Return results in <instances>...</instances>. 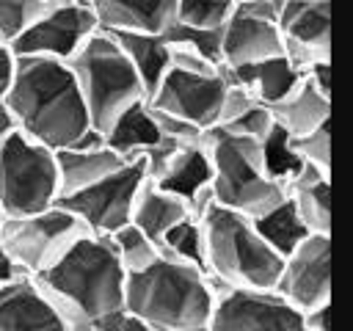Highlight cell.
Returning a JSON list of instances; mask_svg holds the SVG:
<instances>
[{
	"instance_id": "6da1fadb",
	"label": "cell",
	"mask_w": 353,
	"mask_h": 331,
	"mask_svg": "<svg viewBox=\"0 0 353 331\" xmlns=\"http://www.w3.org/2000/svg\"><path fill=\"white\" fill-rule=\"evenodd\" d=\"M3 102L17 130L52 152L99 138L91 127L77 80L63 61L14 55V72Z\"/></svg>"
},
{
	"instance_id": "7a4b0ae2",
	"label": "cell",
	"mask_w": 353,
	"mask_h": 331,
	"mask_svg": "<svg viewBox=\"0 0 353 331\" xmlns=\"http://www.w3.org/2000/svg\"><path fill=\"white\" fill-rule=\"evenodd\" d=\"M33 279L61 312L66 331H94L99 320L124 309L127 270L119 265L108 234L83 232Z\"/></svg>"
},
{
	"instance_id": "3957f363",
	"label": "cell",
	"mask_w": 353,
	"mask_h": 331,
	"mask_svg": "<svg viewBox=\"0 0 353 331\" xmlns=\"http://www.w3.org/2000/svg\"><path fill=\"white\" fill-rule=\"evenodd\" d=\"M215 295L207 270L160 254L149 268L127 273L124 312L154 331H207Z\"/></svg>"
},
{
	"instance_id": "277c9868",
	"label": "cell",
	"mask_w": 353,
	"mask_h": 331,
	"mask_svg": "<svg viewBox=\"0 0 353 331\" xmlns=\"http://www.w3.org/2000/svg\"><path fill=\"white\" fill-rule=\"evenodd\" d=\"M207 157L215 204L256 218L284 199V179L270 171L265 141L212 127L207 130Z\"/></svg>"
},
{
	"instance_id": "5b68a950",
	"label": "cell",
	"mask_w": 353,
	"mask_h": 331,
	"mask_svg": "<svg viewBox=\"0 0 353 331\" xmlns=\"http://www.w3.org/2000/svg\"><path fill=\"white\" fill-rule=\"evenodd\" d=\"M204 268L221 287L273 290L281 257L259 237L251 218L212 204L201 218Z\"/></svg>"
},
{
	"instance_id": "8992f818",
	"label": "cell",
	"mask_w": 353,
	"mask_h": 331,
	"mask_svg": "<svg viewBox=\"0 0 353 331\" xmlns=\"http://www.w3.org/2000/svg\"><path fill=\"white\" fill-rule=\"evenodd\" d=\"M83 94L94 132H105L119 113L146 99L143 83L108 30L91 33L66 61Z\"/></svg>"
},
{
	"instance_id": "52a82bcc",
	"label": "cell",
	"mask_w": 353,
	"mask_h": 331,
	"mask_svg": "<svg viewBox=\"0 0 353 331\" xmlns=\"http://www.w3.org/2000/svg\"><path fill=\"white\" fill-rule=\"evenodd\" d=\"M61 199L55 152L17 132L0 149V212L3 218L52 207Z\"/></svg>"
},
{
	"instance_id": "ba28073f",
	"label": "cell",
	"mask_w": 353,
	"mask_h": 331,
	"mask_svg": "<svg viewBox=\"0 0 353 331\" xmlns=\"http://www.w3.org/2000/svg\"><path fill=\"white\" fill-rule=\"evenodd\" d=\"M83 232V221L72 215L63 204H52L39 212L3 218L0 229V245L11 254V259L28 273L39 276L44 268H50Z\"/></svg>"
},
{
	"instance_id": "9c48e42d",
	"label": "cell",
	"mask_w": 353,
	"mask_h": 331,
	"mask_svg": "<svg viewBox=\"0 0 353 331\" xmlns=\"http://www.w3.org/2000/svg\"><path fill=\"white\" fill-rule=\"evenodd\" d=\"M146 182V166L143 157H127L124 166L110 171L108 177L97 179L94 185L66 193L58 199L72 215L83 221V226L94 234H110L119 226H124L132 215V204Z\"/></svg>"
},
{
	"instance_id": "30bf717a",
	"label": "cell",
	"mask_w": 353,
	"mask_h": 331,
	"mask_svg": "<svg viewBox=\"0 0 353 331\" xmlns=\"http://www.w3.org/2000/svg\"><path fill=\"white\" fill-rule=\"evenodd\" d=\"M207 331H309L303 312L276 290L221 287Z\"/></svg>"
},
{
	"instance_id": "8fae6325",
	"label": "cell",
	"mask_w": 353,
	"mask_h": 331,
	"mask_svg": "<svg viewBox=\"0 0 353 331\" xmlns=\"http://www.w3.org/2000/svg\"><path fill=\"white\" fill-rule=\"evenodd\" d=\"M273 290L301 312L331 303V234H309L284 254Z\"/></svg>"
},
{
	"instance_id": "7c38bea8",
	"label": "cell",
	"mask_w": 353,
	"mask_h": 331,
	"mask_svg": "<svg viewBox=\"0 0 353 331\" xmlns=\"http://www.w3.org/2000/svg\"><path fill=\"white\" fill-rule=\"evenodd\" d=\"M281 33L276 25V0L234 3L221 25V63L226 69L281 55Z\"/></svg>"
},
{
	"instance_id": "4fadbf2b",
	"label": "cell",
	"mask_w": 353,
	"mask_h": 331,
	"mask_svg": "<svg viewBox=\"0 0 353 331\" xmlns=\"http://www.w3.org/2000/svg\"><path fill=\"white\" fill-rule=\"evenodd\" d=\"M226 86L229 77L223 69L218 74H193L182 69H168L160 86L149 94V105L163 113L179 116L201 130H212L218 124Z\"/></svg>"
},
{
	"instance_id": "5bb4252c",
	"label": "cell",
	"mask_w": 353,
	"mask_h": 331,
	"mask_svg": "<svg viewBox=\"0 0 353 331\" xmlns=\"http://www.w3.org/2000/svg\"><path fill=\"white\" fill-rule=\"evenodd\" d=\"M276 25L284 55L301 72L331 61V0H276Z\"/></svg>"
},
{
	"instance_id": "9a60e30c",
	"label": "cell",
	"mask_w": 353,
	"mask_h": 331,
	"mask_svg": "<svg viewBox=\"0 0 353 331\" xmlns=\"http://www.w3.org/2000/svg\"><path fill=\"white\" fill-rule=\"evenodd\" d=\"M99 25L85 3L63 6V8H47L14 44V55H33V58H55L69 61L80 44L97 33Z\"/></svg>"
},
{
	"instance_id": "2e32d148",
	"label": "cell",
	"mask_w": 353,
	"mask_h": 331,
	"mask_svg": "<svg viewBox=\"0 0 353 331\" xmlns=\"http://www.w3.org/2000/svg\"><path fill=\"white\" fill-rule=\"evenodd\" d=\"M0 331H66L55 303L33 276L0 284Z\"/></svg>"
},
{
	"instance_id": "e0dca14e",
	"label": "cell",
	"mask_w": 353,
	"mask_h": 331,
	"mask_svg": "<svg viewBox=\"0 0 353 331\" xmlns=\"http://www.w3.org/2000/svg\"><path fill=\"white\" fill-rule=\"evenodd\" d=\"M99 30L163 33L176 19V0H85Z\"/></svg>"
},
{
	"instance_id": "ac0fdd59",
	"label": "cell",
	"mask_w": 353,
	"mask_h": 331,
	"mask_svg": "<svg viewBox=\"0 0 353 331\" xmlns=\"http://www.w3.org/2000/svg\"><path fill=\"white\" fill-rule=\"evenodd\" d=\"M124 154H119L116 149H110L102 135L77 146H66L55 152V168H58V188L61 196L83 190L88 185H94L97 179L108 177L110 171H116L119 166H124Z\"/></svg>"
},
{
	"instance_id": "d6986e66",
	"label": "cell",
	"mask_w": 353,
	"mask_h": 331,
	"mask_svg": "<svg viewBox=\"0 0 353 331\" xmlns=\"http://www.w3.org/2000/svg\"><path fill=\"white\" fill-rule=\"evenodd\" d=\"M331 174L309 166H295L284 177V196L312 234H331Z\"/></svg>"
},
{
	"instance_id": "ffe728a7",
	"label": "cell",
	"mask_w": 353,
	"mask_h": 331,
	"mask_svg": "<svg viewBox=\"0 0 353 331\" xmlns=\"http://www.w3.org/2000/svg\"><path fill=\"white\" fill-rule=\"evenodd\" d=\"M226 77L243 88H248L256 102L262 105H276L281 102L298 83H301V69L281 52L273 58H262V61H251V63H240L226 69Z\"/></svg>"
},
{
	"instance_id": "44dd1931",
	"label": "cell",
	"mask_w": 353,
	"mask_h": 331,
	"mask_svg": "<svg viewBox=\"0 0 353 331\" xmlns=\"http://www.w3.org/2000/svg\"><path fill=\"white\" fill-rule=\"evenodd\" d=\"M268 108L273 113L276 130L284 138L312 132V130H317V127L331 121V97L317 91L303 74H301V83L281 102L268 105Z\"/></svg>"
},
{
	"instance_id": "7402d4cb",
	"label": "cell",
	"mask_w": 353,
	"mask_h": 331,
	"mask_svg": "<svg viewBox=\"0 0 353 331\" xmlns=\"http://www.w3.org/2000/svg\"><path fill=\"white\" fill-rule=\"evenodd\" d=\"M188 215H190V210H188V199L185 196H179V193H174V190H168V188L154 185V182L146 179L143 188H141V193H138V199H135V204H132L130 221L138 229H143L160 245L163 234L174 223H179L182 218H188Z\"/></svg>"
},
{
	"instance_id": "603a6c76",
	"label": "cell",
	"mask_w": 353,
	"mask_h": 331,
	"mask_svg": "<svg viewBox=\"0 0 353 331\" xmlns=\"http://www.w3.org/2000/svg\"><path fill=\"white\" fill-rule=\"evenodd\" d=\"M110 36L116 39L121 52L127 55V61L138 72L143 91H146V99H149V94L160 86V80L171 69L168 41L163 39V33H110Z\"/></svg>"
},
{
	"instance_id": "cb8c5ba5",
	"label": "cell",
	"mask_w": 353,
	"mask_h": 331,
	"mask_svg": "<svg viewBox=\"0 0 353 331\" xmlns=\"http://www.w3.org/2000/svg\"><path fill=\"white\" fill-rule=\"evenodd\" d=\"M157 124L149 108V99H141L130 105L124 113L116 116V121L102 132V141L116 149L124 157H138L143 154L152 143H157Z\"/></svg>"
},
{
	"instance_id": "d4e9b609",
	"label": "cell",
	"mask_w": 353,
	"mask_h": 331,
	"mask_svg": "<svg viewBox=\"0 0 353 331\" xmlns=\"http://www.w3.org/2000/svg\"><path fill=\"white\" fill-rule=\"evenodd\" d=\"M254 229L259 232V237L279 254H290L303 237H309L312 232L306 229V223L301 221V215L295 212V207L290 204V199L284 196L279 204H273L270 210H265L262 215L251 218Z\"/></svg>"
},
{
	"instance_id": "484cf974",
	"label": "cell",
	"mask_w": 353,
	"mask_h": 331,
	"mask_svg": "<svg viewBox=\"0 0 353 331\" xmlns=\"http://www.w3.org/2000/svg\"><path fill=\"white\" fill-rule=\"evenodd\" d=\"M154 185H163V188L179 193V196H185V199H190L199 188L210 185L207 135H204V143H199V146H188V149L176 157V163L163 174V179L154 182Z\"/></svg>"
},
{
	"instance_id": "4316f807",
	"label": "cell",
	"mask_w": 353,
	"mask_h": 331,
	"mask_svg": "<svg viewBox=\"0 0 353 331\" xmlns=\"http://www.w3.org/2000/svg\"><path fill=\"white\" fill-rule=\"evenodd\" d=\"M108 240L113 245V254H116L119 265L127 273H138V270L149 268L160 257V245L143 229H138L132 221H127L124 226H119L116 232H110Z\"/></svg>"
},
{
	"instance_id": "83f0119b",
	"label": "cell",
	"mask_w": 353,
	"mask_h": 331,
	"mask_svg": "<svg viewBox=\"0 0 353 331\" xmlns=\"http://www.w3.org/2000/svg\"><path fill=\"white\" fill-rule=\"evenodd\" d=\"M160 254H168L174 259H182V262H190L201 270L204 268V232H201V221L196 218H182L179 223H174L163 240H160Z\"/></svg>"
},
{
	"instance_id": "f1b7e54d",
	"label": "cell",
	"mask_w": 353,
	"mask_h": 331,
	"mask_svg": "<svg viewBox=\"0 0 353 331\" xmlns=\"http://www.w3.org/2000/svg\"><path fill=\"white\" fill-rule=\"evenodd\" d=\"M284 149L298 166H309L323 174H331V121L312 132L284 138Z\"/></svg>"
},
{
	"instance_id": "f546056e",
	"label": "cell",
	"mask_w": 353,
	"mask_h": 331,
	"mask_svg": "<svg viewBox=\"0 0 353 331\" xmlns=\"http://www.w3.org/2000/svg\"><path fill=\"white\" fill-rule=\"evenodd\" d=\"M44 11V0H0V41L11 47Z\"/></svg>"
},
{
	"instance_id": "4dcf8cb0",
	"label": "cell",
	"mask_w": 353,
	"mask_h": 331,
	"mask_svg": "<svg viewBox=\"0 0 353 331\" xmlns=\"http://www.w3.org/2000/svg\"><path fill=\"white\" fill-rule=\"evenodd\" d=\"M232 6L234 3H229V0H176V19L174 22L188 25V28L215 30L226 22Z\"/></svg>"
},
{
	"instance_id": "1f68e13d",
	"label": "cell",
	"mask_w": 353,
	"mask_h": 331,
	"mask_svg": "<svg viewBox=\"0 0 353 331\" xmlns=\"http://www.w3.org/2000/svg\"><path fill=\"white\" fill-rule=\"evenodd\" d=\"M163 36H165L168 44L190 47V50L207 55L210 61L221 63V28H215V30H204V28H188V25L171 22V25L163 30ZM221 66H223V63H221Z\"/></svg>"
},
{
	"instance_id": "d6a6232c",
	"label": "cell",
	"mask_w": 353,
	"mask_h": 331,
	"mask_svg": "<svg viewBox=\"0 0 353 331\" xmlns=\"http://www.w3.org/2000/svg\"><path fill=\"white\" fill-rule=\"evenodd\" d=\"M223 132H232V135H243V138H254V141H270L276 135V121H273V113L268 105L256 102L254 108H248L243 116H237L232 124H223L218 127Z\"/></svg>"
},
{
	"instance_id": "836d02e7",
	"label": "cell",
	"mask_w": 353,
	"mask_h": 331,
	"mask_svg": "<svg viewBox=\"0 0 353 331\" xmlns=\"http://www.w3.org/2000/svg\"><path fill=\"white\" fill-rule=\"evenodd\" d=\"M168 50H171V69H182V72H193V74H218L223 69L221 63L210 61L207 55H201V52H196L190 47L168 44Z\"/></svg>"
},
{
	"instance_id": "e575fe53",
	"label": "cell",
	"mask_w": 353,
	"mask_h": 331,
	"mask_svg": "<svg viewBox=\"0 0 353 331\" xmlns=\"http://www.w3.org/2000/svg\"><path fill=\"white\" fill-rule=\"evenodd\" d=\"M256 105V97L248 91V88H243V86H237V83H232L229 80V86H226V91H223V102H221V113H218V124L215 127H223V124H232L237 116H243L248 108H254Z\"/></svg>"
},
{
	"instance_id": "d590c367",
	"label": "cell",
	"mask_w": 353,
	"mask_h": 331,
	"mask_svg": "<svg viewBox=\"0 0 353 331\" xmlns=\"http://www.w3.org/2000/svg\"><path fill=\"white\" fill-rule=\"evenodd\" d=\"M94 331H154V328H149L146 323H141L138 317H132V314H127V312L121 309V312H116V314L99 320V323L94 325Z\"/></svg>"
},
{
	"instance_id": "8d00e7d4",
	"label": "cell",
	"mask_w": 353,
	"mask_h": 331,
	"mask_svg": "<svg viewBox=\"0 0 353 331\" xmlns=\"http://www.w3.org/2000/svg\"><path fill=\"white\" fill-rule=\"evenodd\" d=\"M317 91H323L325 97H331V61H317L312 66H306L301 72Z\"/></svg>"
},
{
	"instance_id": "74e56055",
	"label": "cell",
	"mask_w": 353,
	"mask_h": 331,
	"mask_svg": "<svg viewBox=\"0 0 353 331\" xmlns=\"http://www.w3.org/2000/svg\"><path fill=\"white\" fill-rule=\"evenodd\" d=\"M11 72H14V52L8 44L0 41V99L6 97V88L11 83Z\"/></svg>"
},
{
	"instance_id": "f35d334b",
	"label": "cell",
	"mask_w": 353,
	"mask_h": 331,
	"mask_svg": "<svg viewBox=\"0 0 353 331\" xmlns=\"http://www.w3.org/2000/svg\"><path fill=\"white\" fill-rule=\"evenodd\" d=\"M328 306H314V309H306L303 312V323L309 331H328Z\"/></svg>"
},
{
	"instance_id": "ab89813d",
	"label": "cell",
	"mask_w": 353,
	"mask_h": 331,
	"mask_svg": "<svg viewBox=\"0 0 353 331\" xmlns=\"http://www.w3.org/2000/svg\"><path fill=\"white\" fill-rule=\"evenodd\" d=\"M19 276H28L14 259H11V254L0 245V284H6V281H14V279H19Z\"/></svg>"
},
{
	"instance_id": "60d3db41",
	"label": "cell",
	"mask_w": 353,
	"mask_h": 331,
	"mask_svg": "<svg viewBox=\"0 0 353 331\" xmlns=\"http://www.w3.org/2000/svg\"><path fill=\"white\" fill-rule=\"evenodd\" d=\"M19 130H17V121H14V116H11V110L6 108V102L0 99V149L17 135Z\"/></svg>"
},
{
	"instance_id": "b9f144b4",
	"label": "cell",
	"mask_w": 353,
	"mask_h": 331,
	"mask_svg": "<svg viewBox=\"0 0 353 331\" xmlns=\"http://www.w3.org/2000/svg\"><path fill=\"white\" fill-rule=\"evenodd\" d=\"M77 3H85V0H44L47 8H63V6H77Z\"/></svg>"
},
{
	"instance_id": "7bdbcfd3",
	"label": "cell",
	"mask_w": 353,
	"mask_h": 331,
	"mask_svg": "<svg viewBox=\"0 0 353 331\" xmlns=\"http://www.w3.org/2000/svg\"><path fill=\"white\" fill-rule=\"evenodd\" d=\"M229 3H251V0H229Z\"/></svg>"
},
{
	"instance_id": "ee69618b",
	"label": "cell",
	"mask_w": 353,
	"mask_h": 331,
	"mask_svg": "<svg viewBox=\"0 0 353 331\" xmlns=\"http://www.w3.org/2000/svg\"><path fill=\"white\" fill-rule=\"evenodd\" d=\"M0 229H3V212H0Z\"/></svg>"
}]
</instances>
